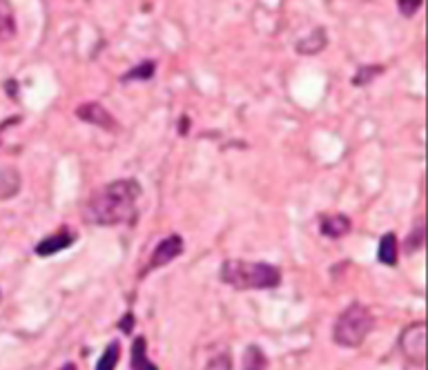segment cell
Returning a JSON list of instances; mask_svg holds the SVG:
<instances>
[{
    "label": "cell",
    "mask_w": 428,
    "mask_h": 370,
    "mask_svg": "<svg viewBox=\"0 0 428 370\" xmlns=\"http://www.w3.org/2000/svg\"><path fill=\"white\" fill-rule=\"evenodd\" d=\"M130 366L132 370H158V366L148 357V339L146 337H136L130 352Z\"/></svg>",
    "instance_id": "obj_9"
},
{
    "label": "cell",
    "mask_w": 428,
    "mask_h": 370,
    "mask_svg": "<svg viewBox=\"0 0 428 370\" xmlns=\"http://www.w3.org/2000/svg\"><path fill=\"white\" fill-rule=\"evenodd\" d=\"M21 192V172L16 168H0V201L11 199Z\"/></svg>",
    "instance_id": "obj_11"
},
{
    "label": "cell",
    "mask_w": 428,
    "mask_h": 370,
    "mask_svg": "<svg viewBox=\"0 0 428 370\" xmlns=\"http://www.w3.org/2000/svg\"><path fill=\"white\" fill-rule=\"evenodd\" d=\"M156 72V62L154 60H143L141 65L132 67L128 74H123L121 80L123 83H130V80H150Z\"/></svg>",
    "instance_id": "obj_16"
},
{
    "label": "cell",
    "mask_w": 428,
    "mask_h": 370,
    "mask_svg": "<svg viewBox=\"0 0 428 370\" xmlns=\"http://www.w3.org/2000/svg\"><path fill=\"white\" fill-rule=\"evenodd\" d=\"M74 241H76V234H74V232L60 230V232H56V234L45 236L40 244L36 246V254H38V256H54V254H58V252H62V250H67L70 246H74Z\"/></svg>",
    "instance_id": "obj_7"
},
{
    "label": "cell",
    "mask_w": 428,
    "mask_h": 370,
    "mask_svg": "<svg viewBox=\"0 0 428 370\" xmlns=\"http://www.w3.org/2000/svg\"><path fill=\"white\" fill-rule=\"evenodd\" d=\"M183 248L185 246H183V236L181 234H170L163 241H158V246L152 250L148 270H156V268H163V266L172 263L174 259H177V256L183 254Z\"/></svg>",
    "instance_id": "obj_5"
},
{
    "label": "cell",
    "mask_w": 428,
    "mask_h": 370,
    "mask_svg": "<svg viewBox=\"0 0 428 370\" xmlns=\"http://www.w3.org/2000/svg\"><path fill=\"white\" fill-rule=\"evenodd\" d=\"M379 74H384V67H382V65H363V67H359V72L353 76L351 83H353L355 87H363V85L373 83V80H375Z\"/></svg>",
    "instance_id": "obj_17"
},
{
    "label": "cell",
    "mask_w": 428,
    "mask_h": 370,
    "mask_svg": "<svg viewBox=\"0 0 428 370\" xmlns=\"http://www.w3.org/2000/svg\"><path fill=\"white\" fill-rule=\"evenodd\" d=\"M219 279L234 290H270L281 283V272L270 263L228 259L221 263Z\"/></svg>",
    "instance_id": "obj_2"
},
{
    "label": "cell",
    "mask_w": 428,
    "mask_h": 370,
    "mask_svg": "<svg viewBox=\"0 0 428 370\" xmlns=\"http://www.w3.org/2000/svg\"><path fill=\"white\" fill-rule=\"evenodd\" d=\"M16 34V16L9 0H0V38H11Z\"/></svg>",
    "instance_id": "obj_13"
},
{
    "label": "cell",
    "mask_w": 428,
    "mask_h": 370,
    "mask_svg": "<svg viewBox=\"0 0 428 370\" xmlns=\"http://www.w3.org/2000/svg\"><path fill=\"white\" fill-rule=\"evenodd\" d=\"M424 5V0H397V7H400V13L410 18V16H415L419 11V7Z\"/></svg>",
    "instance_id": "obj_18"
},
{
    "label": "cell",
    "mask_w": 428,
    "mask_h": 370,
    "mask_svg": "<svg viewBox=\"0 0 428 370\" xmlns=\"http://www.w3.org/2000/svg\"><path fill=\"white\" fill-rule=\"evenodd\" d=\"M397 252H400L397 236H395V232H386L382 239H379L377 259L384 266H397Z\"/></svg>",
    "instance_id": "obj_12"
},
{
    "label": "cell",
    "mask_w": 428,
    "mask_h": 370,
    "mask_svg": "<svg viewBox=\"0 0 428 370\" xmlns=\"http://www.w3.org/2000/svg\"><path fill=\"white\" fill-rule=\"evenodd\" d=\"M424 225H417V230L410 234V239L406 241V250L408 252H415V250H419L422 248V244H424Z\"/></svg>",
    "instance_id": "obj_19"
},
{
    "label": "cell",
    "mask_w": 428,
    "mask_h": 370,
    "mask_svg": "<svg viewBox=\"0 0 428 370\" xmlns=\"http://www.w3.org/2000/svg\"><path fill=\"white\" fill-rule=\"evenodd\" d=\"M268 368V357L257 344H250L243 352V370H265Z\"/></svg>",
    "instance_id": "obj_14"
},
{
    "label": "cell",
    "mask_w": 428,
    "mask_h": 370,
    "mask_svg": "<svg viewBox=\"0 0 428 370\" xmlns=\"http://www.w3.org/2000/svg\"><path fill=\"white\" fill-rule=\"evenodd\" d=\"M375 317L363 303L355 301L337 317L332 326V342L341 348H359L363 339L373 332Z\"/></svg>",
    "instance_id": "obj_3"
},
{
    "label": "cell",
    "mask_w": 428,
    "mask_h": 370,
    "mask_svg": "<svg viewBox=\"0 0 428 370\" xmlns=\"http://www.w3.org/2000/svg\"><path fill=\"white\" fill-rule=\"evenodd\" d=\"M400 348L402 355L415 366L426 364V324L424 321H415L402 330L400 334Z\"/></svg>",
    "instance_id": "obj_4"
},
{
    "label": "cell",
    "mask_w": 428,
    "mask_h": 370,
    "mask_svg": "<svg viewBox=\"0 0 428 370\" xmlns=\"http://www.w3.org/2000/svg\"><path fill=\"white\" fill-rule=\"evenodd\" d=\"M119 357H121V344L119 342H109L105 346V352L101 355L99 364H97V370H116Z\"/></svg>",
    "instance_id": "obj_15"
},
{
    "label": "cell",
    "mask_w": 428,
    "mask_h": 370,
    "mask_svg": "<svg viewBox=\"0 0 428 370\" xmlns=\"http://www.w3.org/2000/svg\"><path fill=\"white\" fill-rule=\"evenodd\" d=\"M7 89H9V94H11V99H16V92H18V85H16L13 80H9V83H7Z\"/></svg>",
    "instance_id": "obj_22"
},
{
    "label": "cell",
    "mask_w": 428,
    "mask_h": 370,
    "mask_svg": "<svg viewBox=\"0 0 428 370\" xmlns=\"http://www.w3.org/2000/svg\"><path fill=\"white\" fill-rule=\"evenodd\" d=\"M351 228H353V223L346 214H324L319 219V230L328 239H341L351 232Z\"/></svg>",
    "instance_id": "obj_8"
},
{
    "label": "cell",
    "mask_w": 428,
    "mask_h": 370,
    "mask_svg": "<svg viewBox=\"0 0 428 370\" xmlns=\"http://www.w3.org/2000/svg\"><path fill=\"white\" fill-rule=\"evenodd\" d=\"M134 324H136L134 315H132V312H125V317L119 321V330H121V332H125V334H130V332H132V328H134Z\"/></svg>",
    "instance_id": "obj_21"
},
{
    "label": "cell",
    "mask_w": 428,
    "mask_h": 370,
    "mask_svg": "<svg viewBox=\"0 0 428 370\" xmlns=\"http://www.w3.org/2000/svg\"><path fill=\"white\" fill-rule=\"evenodd\" d=\"M208 370H232V359H230V355H219L216 359H212L210 361V366H208Z\"/></svg>",
    "instance_id": "obj_20"
},
{
    "label": "cell",
    "mask_w": 428,
    "mask_h": 370,
    "mask_svg": "<svg viewBox=\"0 0 428 370\" xmlns=\"http://www.w3.org/2000/svg\"><path fill=\"white\" fill-rule=\"evenodd\" d=\"M141 185L134 179H119L107 183L85 201L83 217L92 225H119L136 217V201Z\"/></svg>",
    "instance_id": "obj_1"
},
{
    "label": "cell",
    "mask_w": 428,
    "mask_h": 370,
    "mask_svg": "<svg viewBox=\"0 0 428 370\" xmlns=\"http://www.w3.org/2000/svg\"><path fill=\"white\" fill-rule=\"evenodd\" d=\"M326 43H328L326 29H324V27H317V29L310 31V34H308L306 38H301V40H299L297 52H299V54H304V56H314V54H319V52L324 50Z\"/></svg>",
    "instance_id": "obj_10"
},
{
    "label": "cell",
    "mask_w": 428,
    "mask_h": 370,
    "mask_svg": "<svg viewBox=\"0 0 428 370\" xmlns=\"http://www.w3.org/2000/svg\"><path fill=\"white\" fill-rule=\"evenodd\" d=\"M76 119L83 121V123H89V125H97V127H103V130H116V121L114 116L109 114V111L99 105V103H83L76 107Z\"/></svg>",
    "instance_id": "obj_6"
},
{
    "label": "cell",
    "mask_w": 428,
    "mask_h": 370,
    "mask_svg": "<svg viewBox=\"0 0 428 370\" xmlns=\"http://www.w3.org/2000/svg\"><path fill=\"white\" fill-rule=\"evenodd\" d=\"M58 370H78V368H76V364H72V361H67V364H62V366H60V368H58Z\"/></svg>",
    "instance_id": "obj_23"
}]
</instances>
